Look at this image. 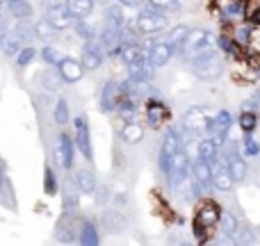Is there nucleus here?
I'll list each match as a JSON object with an SVG mask.
<instances>
[{"label": "nucleus", "mask_w": 260, "mask_h": 246, "mask_svg": "<svg viewBox=\"0 0 260 246\" xmlns=\"http://www.w3.org/2000/svg\"><path fill=\"white\" fill-rule=\"evenodd\" d=\"M0 5H5V0H0Z\"/></svg>", "instance_id": "nucleus-49"}, {"label": "nucleus", "mask_w": 260, "mask_h": 246, "mask_svg": "<svg viewBox=\"0 0 260 246\" xmlns=\"http://www.w3.org/2000/svg\"><path fill=\"white\" fill-rule=\"evenodd\" d=\"M171 55H174V48H171L169 41H155L153 48L146 53V57L155 68H162L171 59Z\"/></svg>", "instance_id": "nucleus-13"}, {"label": "nucleus", "mask_w": 260, "mask_h": 246, "mask_svg": "<svg viewBox=\"0 0 260 246\" xmlns=\"http://www.w3.org/2000/svg\"><path fill=\"white\" fill-rule=\"evenodd\" d=\"M229 169H231V175L235 178V183H242L247 178V162L242 160V155H235L233 160H229Z\"/></svg>", "instance_id": "nucleus-31"}, {"label": "nucleus", "mask_w": 260, "mask_h": 246, "mask_svg": "<svg viewBox=\"0 0 260 246\" xmlns=\"http://www.w3.org/2000/svg\"><path fill=\"white\" fill-rule=\"evenodd\" d=\"M253 103H258V105H260V89L256 91V94H253Z\"/></svg>", "instance_id": "nucleus-47"}, {"label": "nucleus", "mask_w": 260, "mask_h": 246, "mask_svg": "<svg viewBox=\"0 0 260 246\" xmlns=\"http://www.w3.org/2000/svg\"><path fill=\"white\" fill-rule=\"evenodd\" d=\"M148 5H153V7L162 9V12H178L180 9V3L178 0H146Z\"/></svg>", "instance_id": "nucleus-38"}, {"label": "nucleus", "mask_w": 260, "mask_h": 246, "mask_svg": "<svg viewBox=\"0 0 260 246\" xmlns=\"http://www.w3.org/2000/svg\"><path fill=\"white\" fill-rule=\"evenodd\" d=\"M76 34L80 37L82 41H91V39H96V34H94V27L87 23V18H80V21H76Z\"/></svg>", "instance_id": "nucleus-33"}, {"label": "nucleus", "mask_w": 260, "mask_h": 246, "mask_svg": "<svg viewBox=\"0 0 260 246\" xmlns=\"http://www.w3.org/2000/svg\"><path fill=\"white\" fill-rule=\"evenodd\" d=\"M53 117H55V123H57V125H67V123H69V103H67L64 98L57 100Z\"/></svg>", "instance_id": "nucleus-35"}, {"label": "nucleus", "mask_w": 260, "mask_h": 246, "mask_svg": "<svg viewBox=\"0 0 260 246\" xmlns=\"http://www.w3.org/2000/svg\"><path fill=\"white\" fill-rule=\"evenodd\" d=\"M3 187H5V175H3V171H0V192H3Z\"/></svg>", "instance_id": "nucleus-48"}, {"label": "nucleus", "mask_w": 260, "mask_h": 246, "mask_svg": "<svg viewBox=\"0 0 260 246\" xmlns=\"http://www.w3.org/2000/svg\"><path fill=\"white\" fill-rule=\"evenodd\" d=\"M219 226H221V235H224L226 239H233L235 235H238V230H240L238 219H235V215H231V212H221Z\"/></svg>", "instance_id": "nucleus-28"}, {"label": "nucleus", "mask_w": 260, "mask_h": 246, "mask_svg": "<svg viewBox=\"0 0 260 246\" xmlns=\"http://www.w3.org/2000/svg\"><path fill=\"white\" fill-rule=\"evenodd\" d=\"M69 7V12L73 14V18L76 21H80V18H89V14L94 12V0H67L64 3Z\"/></svg>", "instance_id": "nucleus-20"}, {"label": "nucleus", "mask_w": 260, "mask_h": 246, "mask_svg": "<svg viewBox=\"0 0 260 246\" xmlns=\"http://www.w3.org/2000/svg\"><path fill=\"white\" fill-rule=\"evenodd\" d=\"M78 242H80L82 246H96L101 242V237H99V228H96L94 224H82V228H80V235H78Z\"/></svg>", "instance_id": "nucleus-27"}, {"label": "nucleus", "mask_w": 260, "mask_h": 246, "mask_svg": "<svg viewBox=\"0 0 260 246\" xmlns=\"http://www.w3.org/2000/svg\"><path fill=\"white\" fill-rule=\"evenodd\" d=\"M64 207H71V210L78 207V196L71 187H67V192H64Z\"/></svg>", "instance_id": "nucleus-42"}, {"label": "nucleus", "mask_w": 260, "mask_h": 246, "mask_svg": "<svg viewBox=\"0 0 260 246\" xmlns=\"http://www.w3.org/2000/svg\"><path fill=\"white\" fill-rule=\"evenodd\" d=\"M121 7H139V5L144 3V0H117Z\"/></svg>", "instance_id": "nucleus-45"}, {"label": "nucleus", "mask_w": 260, "mask_h": 246, "mask_svg": "<svg viewBox=\"0 0 260 246\" xmlns=\"http://www.w3.org/2000/svg\"><path fill=\"white\" fill-rule=\"evenodd\" d=\"M217 44H219V48L224 50V53H235V46H233V41H231L229 37L221 34L219 39H217Z\"/></svg>", "instance_id": "nucleus-43"}, {"label": "nucleus", "mask_w": 260, "mask_h": 246, "mask_svg": "<svg viewBox=\"0 0 260 246\" xmlns=\"http://www.w3.org/2000/svg\"><path fill=\"white\" fill-rule=\"evenodd\" d=\"M39 82H41V87L44 89H48V91H57L59 89V85H62V76H59V71L57 73H53L50 68H46V71H41L39 73Z\"/></svg>", "instance_id": "nucleus-30"}, {"label": "nucleus", "mask_w": 260, "mask_h": 246, "mask_svg": "<svg viewBox=\"0 0 260 246\" xmlns=\"http://www.w3.org/2000/svg\"><path fill=\"white\" fill-rule=\"evenodd\" d=\"M226 14H229V16H238V14H242V5H240V3H231L229 7H226Z\"/></svg>", "instance_id": "nucleus-44"}, {"label": "nucleus", "mask_w": 260, "mask_h": 246, "mask_svg": "<svg viewBox=\"0 0 260 246\" xmlns=\"http://www.w3.org/2000/svg\"><path fill=\"white\" fill-rule=\"evenodd\" d=\"M121 139L126 144H139L144 139V128L137 121H126L121 128Z\"/></svg>", "instance_id": "nucleus-22"}, {"label": "nucleus", "mask_w": 260, "mask_h": 246, "mask_svg": "<svg viewBox=\"0 0 260 246\" xmlns=\"http://www.w3.org/2000/svg\"><path fill=\"white\" fill-rule=\"evenodd\" d=\"M183 151V137H180V132L176 128L167 130L165 139H162V146H160V157H157V162H160V169L167 173V169H169V162L171 157L176 155V153Z\"/></svg>", "instance_id": "nucleus-4"}, {"label": "nucleus", "mask_w": 260, "mask_h": 246, "mask_svg": "<svg viewBox=\"0 0 260 246\" xmlns=\"http://www.w3.org/2000/svg\"><path fill=\"white\" fill-rule=\"evenodd\" d=\"M212 183H215L217 189H221V192H229V189H233L235 185V178L231 175V169L229 164H219V162H212Z\"/></svg>", "instance_id": "nucleus-14"}, {"label": "nucleus", "mask_w": 260, "mask_h": 246, "mask_svg": "<svg viewBox=\"0 0 260 246\" xmlns=\"http://www.w3.org/2000/svg\"><path fill=\"white\" fill-rule=\"evenodd\" d=\"M192 175L203 189H212L215 183H212V162L199 157L197 162H192Z\"/></svg>", "instance_id": "nucleus-12"}, {"label": "nucleus", "mask_w": 260, "mask_h": 246, "mask_svg": "<svg viewBox=\"0 0 260 246\" xmlns=\"http://www.w3.org/2000/svg\"><path fill=\"white\" fill-rule=\"evenodd\" d=\"M5 9L9 12V16L16 21H27L32 18V5L27 0H5Z\"/></svg>", "instance_id": "nucleus-16"}, {"label": "nucleus", "mask_w": 260, "mask_h": 246, "mask_svg": "<svg viewBox=\"0 0 260 246\" xmlns=\"http://www.w3.org/2000/svg\"><path fill=\"white\" fill-rule=\"evenodd\" d=\"M21 48H23V37L18 34L16 30H9L7 34L0 39V50H3L7 57H16L18 53H21Z\"/></svg>", "instance_id": "nucleus-17"}, {"label": "nucleus", "mask_w": 260, "mask_h": 246, "mask_svg": "<svg viewBox=\"0 0 260 246\" xmlns=\"http://www.w3.org/2000/svg\"><path fill=\"white\" fill-rule=\"evenodd\" d=\"M242 146H244V153H247V155H258L260 153V148H258V144L253 137H244Z\"/></svg>", "instance_id": "nucleus-41"}, {"label": "nucleus", "mask_w": 260, "mask_h": 246, "mask_svg": "<svg viewBox=\"0 0 260 246\" xmlns=\"http://www.w3.org/2000/svg\"><path fill=\"white\" fill-rule=\"evenodd\" d=\"M128 73H130V78H135V80L148 82V80L153 78V73H155V66L148 62V57H144V59H139V62L130 64V66H128Z\"/></svg>", "instance_id": "nucleus-18"}, {"label": "nucleus", "mask_w": 260, "mask_h": 246, "mask_svg": "<svg viewBox=\"0 0 260 246\" xmlns=\"http://www.w3.org/2000/svg\"><path fill=\"white\" fill-rule=\"evenodd\" d=\"M165 117H167L165 105H160L157 100H148L146 103V121L151 123L153 128H157V125L165 121Z\"/></svg>", "instance_id": "nucleus-25"}, {"label": "nucleus", "mask_w": 260, "mask_h": 246, "mask_svg": "<svg viewBox=\"0 0 260 246\" xmlns=\"http://www.w3.org/2000/svg\"><path fill=\"white\" fill-rule=\"evenodd\" d=\"M76 146L78 151L85 155V160H94V148H91V134H89V121H87L85 114L76 119Z\"/></svg>", "instance_id": "nucleus-5"}, {"label": "nucleus", "mask_w": 260, "mask_h": 246, "mask_svg": "<svg viewBox=\"0 0 260 246\" xmlns=\"http://www.w3.org/2000/svg\"><path fill=\"white\" fill-rule=\"evenodd\" d=\"M30 21V18H27ZM27 21H18V25H16V32L23 37V41L25 39H35L37 37V27H30V23Z\"/></svg>", "instance_id": "nucleus-40"}, {"label": "nucleus", "mask_w": 260, "mask_h": 246, "mask_svg": "<svg viewBox=\"0 0 260 246\" xmlns=\"http://www.w3.org/2000/svg\"><path fill=\"white\" fill-rule=\"evenodd\" d=\"M167 25H169L167 14H162V9L153 7V5H148L146 9H142V12H139V16H137V32L142 37L157 34V32H162Z\"/></svg>", "instance_id": "nucleus-2"}, {"label": "nucleus", "mask_w": 260, "mask_h": 246, "mask_svg": "<svg viewBox=\"0 0 260 246\" xmlns=\"http://www.w3.org/2000/svg\"><path fill=\"white\" fill-rule=\"evenodd\" d=\"M73 215H67L64 217L62 221H59L57 224V239L59 242H73V239H76V226H73Z\"/></svg>", "instance_id": "nucleus-24"}, {"label": "nucleus", "mask_w": 260, "mask_h": 246, "mask_svg": "<svg viewBox=\"0 0 260 246\" xmlns=\"http://www.w3.org/2000/svg\"><path fill=\"white\" fill-rule=\"evenodd\" d=\"M35 27H37V37H39L41 41H50V39H55V34H57V27H55L48 18L39 21Z\"/></svg>", "instance_id": "nucleus-32"}, {"label": "nucleus", "mask_w": 260, "mask_h": 246, "mask_svg": "<svg viewBox=\"0 0 260 246\" xmlns=\"http://www.w3.org/2000/svg\"><path fill=\"white\" fill-rule=\"evenodd\" d=\"M121 98H123L121 85L114 80H108L103 85V91H101V110L103 112H114V110H119Z\"/></svg>", "instance_id": "nucleus-7"}, {"label": "nucleus", "mask_w": 260, "mask_h": 246, "mask_svg": "<svg viewBox=\"0 0 260 246\" xmlns=\"http://www.w3.org/2000/svg\"><path fill=\"white\" fill-rule=\"evenodd\" d=\"M217 146H219V144H217L212 137H210V139H203V142H199V148H197L199 157H203V160H208V162H217V155H219Z\"/></svg>", "instance_id": "nucleus-29"}, {"label": "nucleus", "mask_w": 260, "mask_h": 246, "mask_svg": "<svg viewBox=\"0 0 260 246\" xmlns=\"http://www.w3.org/2000/svg\"><path fill=\"white\" fill-rule=\"evenodd\" d=\"M208 123H210V117H208V114L203 112L201 108L187 110V114H185V119H183L185 130H187V132H194V134L203 132V130L208 132Z\"/></svg>", "instance_id": "nucleus-11"}, {"label": "nucleus", "mask_w": 260, "mask_h": 246, "mask_svg": "<svg viewBox=\"0 0 260 246\" xmlns=\"http://www.w3.org/2000/svg\"><path fill=\"white\" fill-rule=\"evenodd\" d=\"M76 187H78V192H82V194H91V192H94V189H96V175H94V171H89V169L78 171Z\"/></svg>", "instance_id": "nucleus-23"}, {"label": "nucleus", "mask_w": 260, "mask_h": 246, "mask_svg": "<svg viewBox=\"0 0 260 246\" xmlns=\"http://www.w3.org/2000/svg\"><path fill=\"white\" fill-rule=\"evenodd\" d=\"M256 123H258L256 114H253L251 110H244V112H242V117H240V125H242V130H244V132H251V130L256 128Z\"/></svg>", "instance_id": "nucleus-39"}, {"label": "nucleus", "mask_w": 260, "mask_h": 246, "mask_svg": "<svg viewBox=\"0 0 260 246\" xmlns=\"http://www.w3.org/2000/svg\"><path fill=\"white\" fill-rule=\"evenodd\" d=\"M238 37H240V41H242V44H247V41H249V30H247V27H242Z\"/></svg>", "instance_id": "nucleus-46"}, {"label": "nucleus", "mask_w": 260, "mask_h": 246, "mask_svg": "<svg viewBox=\"0 0 260 246\" xmlns=\"http://www.w3.org/2000/svg\"><path fill=\"white\" fill-rule=\"evenodd\" d=\"M221 219V212L217 210V205H212V203H206V205L199 210L197 215V221H194V228H210V226H215L217 221Z\"/></svg>", "instance_id": "nucleus-15"}, {"label": "nucleus", "mask_w": 260, "mask_h": 246, "mask_svg": "<svg viewBox=\"0 0 260 246\" xmlns=\"http://www.w3.org/2000/svg\"><path fill=\"white\" fill-rule=\"evenodd\" d=\"M192 73L201 80H217L224 73V62H221L219 53L215 48H210L206 53L197 55L192 59Z\"/></svg>", "instance_id": "nucleus-1"}, {"label": "nucleus", "mask_w": 260, "mask_h": 246, "mask_svg": "<svg viewBox=\"0 0 260 246\" xmlns=\"http://www.w3.org/2000/svg\"><path fill=\"white\" fill-rule=\"evenodd\" d=\"M46 18H48L57 30H67V27L76 25V18H73V14L69 12L67 5H53V7H48Z\"/></svg>", "instance_id": "nucleus-10"}, {"label": "nucleus", "mask_w": 260, "mask_h": 246, "mask_svg": "<svg viewBox=\"0 0 260 246\" xmlns=\"http://www.w3.org/2000/svg\"><path fill=\"white\" fill-rule=\"evenodd\" d=\"M76 139H71L69 134H59L57 146H55V157H57L62 169H71L73 166V155H76Z\"/></svg>", "instance_id": "nucleus-8"}, {"label": "nucleus", "mask_w": 260, "mask_h": 246, "mask_svg": "<svg viewBox=\"0 0 260 246\" xmlns=\"http://www.w3.org/2000/svg\"><path fill=\"white\" fill-rule=\"evenodd\" d=\"M57 71H59V76H62L64 82L73 85V82L82 80V76H85V64L73 59V57H62V62L57 64Z\"/></svg>", "instance_id": "nucleus-9"}, {"label": "nucleus", "mask_w": 260, "mask_h": 246, "mask_svg": "<svg viewBox=\"0 0 260 246\" xmlns=\"http://www.w3.org/2000/svg\"><path fill=\"white\" fill-rule=\"evenodd\" d=\"M105 53H108V50L103 48V44H101V41H96V39L85 41V48H82V59H80V62L85 64L87 71H96V68L103 64Z\"/></svg>", "instance_id": "nucleus-6"}, {"label": "nucleus", "mask_w": 260, "mask_h": 246, "mask_svg": "<svg viewBox=\"0 0 260 246\" xmlns=\"http://www.w3.org/2000/svg\"><path fill=\"white\" fill-rule=\"evenodd\" d=\"M212 46H215V37H212L210 30H203V27H199V30H189V37L185 39V46H183V57L189 59L192 62L197 55L206 53V50H210Z\"/></svg>", "instance_id": "nucleus-3"}, {"label": "nucleus", "mask_w": 260, "mask_h": 246, "mask_svg": "<svg viewBox=\"0 0 260 246\" xmlns=\"http://www.w3.org/2000/svg\"><path fill=\"white\" fill-rule=\"evenodd\" d=\"M142 44L139 41H130V44H121V53H119V57H121L123 64H135L139 62V59H144V53H142Z\"/></svg>", "instance_id": "nucleus-21"}, {"label": "nucleus", "mask_w": 260, "mask_h": 246, "mask_svg": "<svg viewBox=\"0 0 260 246\" xmlns=\"http://www.w3.org/2000/svg\"><path fill=\"white\" fill-rule=\"evenodd\" d=\"M35 57H37V50L32 48V46H23L21 53L16 55V64H18V66H27V64H30Z\"/></svg>", "instance_id": "nucleus-37"}, {"label": "nucleus", "mask_w": 260, "mask_h": 246, "mask_svg": "<svg viewBox=\"0 0 260 246\" xmlns=\"http://www.w3.org/2000/svg\"><path fill=\"white\" fill-rule=\"evenodd\" d=\"M41 59H44L46 64H50V66H57V64L62 62L57 48H53V46H46V48H41Z\"/></svg>", "instance_id": "nucleus-36"}, {"label": "nucleus", "mask_w": 260, "mask_h": 246, "mask_svg": "<svg viewBox=\"0 0 260 246\" xmlns=\"http://www.w3.org/2000/svg\"><path fill=\"white\" fill-rule=\"evenodd\" d=\"M105 25L114 27V30H119V32L126 30L128 21H126V14H123V9L117 7V5H112V7L105 9Z\"/></svg>", "instance_id": "nucleus-19"}, {"label": "nucleus", "mask_w": 260, "mask_h": 246, "mask_svg": "<svg viewBox=\"0 0 260 246\" xmlns=\"http://www.w3.org/2000/svg\"><path fill=\"white\" fill-rule=\"evenodd\" d=\"M44 192L48 196H55V192H57V175H55V171L50 166H46L44 171Z\"/></svg>", "instance_id": "nucleus-34"}, {"label": "nucleus", "mask_w": 260, "mask_h": 246, "mask_svg": "<svg viewBox=\"0 0 260 246\" xmlns=\"http://www.w3.org/2000/svg\"><path fill=\"white\" fill-rule=\"evenodd\" d=\"M189 37V27L187 25H178V27H174L171 30V34H169V44H171V48H174V53H183V46H185V39Z\"/></svg>", "instance_id": "nucleus-26"}]
</instances>
